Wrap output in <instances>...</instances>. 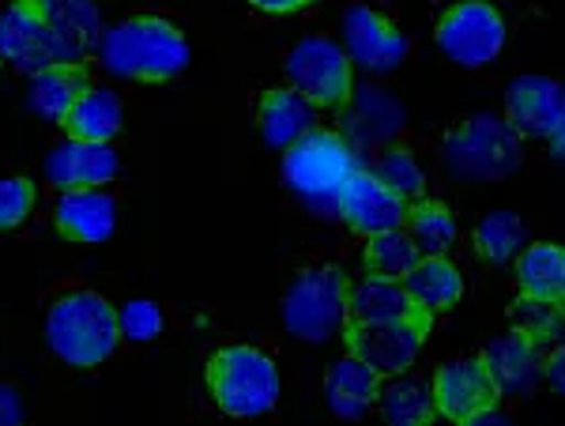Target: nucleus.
I'll return each mask as SVG.
<instances>
[{
	"label": "nucleus",
	"mask_w": 565,
	"mask_h": 426,
	"mask_svg": "<svg viewBox=\"0 0 565 426\" xmlns=\"http://www.w3.org/2000/svg\"><path fill=\"white\" fill-rule=\"evenodd\" d=\"M42 337L65 366L95 370L121 348V324L103 291L61 284L42 298Z\"/></svg>",
	"instance_id": "f257e3e1"
},
{
	"label": "nucleus",
	"mask_w": 565,
	"mask_h": 426,
	"mask_svg": "<svg viewBox=\"0 0 565 426\" xmlns=\"http://www.w3.org/2000/svg\"><path fill=\"white\" fill-rule=\"evenodd\" d=\"M95 57L109 76L132 84H167L189 65V34L167 15L140 12L103 31Z\"/></svg>",
	"instance_id": "f03ea898"
},
{
	"label": "nucleus",
	"mask_w": 565,
	"mask_h": 426,
	"mask_svg": "<svg viewBox=\"0 0 565 426\" xmlns=\"http://www.w3.org/2000/svg\"><path fill=\"white\" fill-rule=\"evenodd\" d=\"M207 393L231 419H260L279 404V366L268 351L253 343H226L212 351L204 366Z\"/></svg>",
	"instance_id": "7ed1b4c3"
},
{
	"label": "nucleus",
	"mask_w": 565,
	"mask_h": 426,
	"mask_svg": "<svg viewBox=\"0 0 565 426\" xmlns=\"http://www.w3.org/2000/svg\"><path fill=\"white\" fill-rule=\"evenodd\" d=\"M351 276L335 260H313L295 276L287 298H282V324L290 337L321 343L343 329L348 317Z\"/></svg>",
	"instance_id": "20e7f679"
},
{
	"label": "nucleus",
	"mask_w": 565,
	"mask_h": 426,
	"mask_svg": "<svg viewBox=\"0 0 565 426\" xmlns=\"http://www.w3.org/2000/svg\"><path fill=\"white\" fill-rule=\"evenodd\" d=\"M445 174L460 181H501L521 170V136L505 125V117L476 114L449 132L441 148Z\"/></svg>",
	"instance_id": "39448f33"
},
{
	"label": "nucleus",
	"mask_w": 565,
	"mask_h": 426,
	"mask_svg": "<svg viewBox=\"0 0 565 426\" xmlns=\"http://www.w3.org/2000/svg\"><path fill=\"white\" fill-rule=\"evenodd\" d=\"M282 185L295 196H302L309 204H324L335 201L340 185L348 181V174L359 167L351 143L332 129H309L298 136L290 148H282Z\"/></svg>",
	"instance_id": "423d86ee"
},
{
	"label": "nucleus",
	"mask_w": 565,
	"mask_h": 426,
	"mask_svg": "<svg viewBox=\"0 0 565 426\" xmlns=\"http://www.w3.org/2000/svg\"><path fill=\"white\" fill-rule=\"evenodd\" d=\"M287 79L298 95H306L317 110H340L351 103L354 65L335 39L328 34H309L295 42L287 53Z\"/></svg>",
	"instance_id": "0eeeda50"
},
{
	"label": "nucleus",
	"mask_w": 565,
	"mask_h": 426,
	"mask_svg": "<svg viewBox=\"0 0 565 426\" xmlns=\"http://www.w3.org/2000/svg\"><path fill=\"white\" fill-rule=\"evenodd\" d=\"M434 39L449 61L463 68H482L505 45V20L487 0H457L437 15Z\"/></svg>",
	"instance_id": "6e6552de"
},
{
	"label": "nucleus",
	"mask_w": 565,
	"mask_h": 426,
	"mask_svg": "<svg viewBox=\"0 0 565 426\" xmlns=\"http://www.w3.org/2000/svg\"><path fill=\"white\" fill-rule=\"evenodd\" d=\"M430 393H434V412L452 423L494 419L501 396H505L482 355L437 366V374L430 377Z\"/></svg>",
	"instance_id": "1a4fd4ad"
},
{
	"label": "nucleus",
	"mask_w": 565,
	"mask_h": 426,
	"mask_svg": "<svg viewBox=\"0 0 565 426\" xmlns=\"http://www.w3.org/2000/svg\"><path fill=\"white\" fill-rule=\"evenodd\" d=\"M562 84L551 76H516L505 87V125L521 140H551L554 159H562Z\"/></svg>",
	"instance_id": "9d476101"
},
{
	"label": "nucleus",
	"mask_w": 565,
	"mask_h": 426,
	"mask_svg": "<svg viewBox=\"0 0 565 426\" xmlns=\"http://www.w3.org/2000/svg\"><path fill=\"white\" fill-rule=\"evenodd\" d=\"M0 61L12 65L23 76H39L45 68L68 65L61 42L50 34V26L39 20L26 0H4L0 4Z\"/></svg>",
	"instance_id": "9b49d317"
},
{
	"label": "nucleus",
	"mask_w": 565,
	"mask_h": 426,
	"mask_svg": "<svg viewBox=\"0 0 565 426\" xmlns=\"http://www.w3.org/2000/svg\"><path fill=\"white\" fill-rule=\"evenodd\" d=\"M332 204H335V215L343 220V226L359 234V238L385 234V231H399L404 220H407V201H404V196H396L388 185H381V181L373 178L366 167L351 170Z\"/></svg>",
	"instance_id": "f8f14e48"
},
{
	"label": "nucleus",
	"mask_w": 565,
	"mask_h": 426,
	"mask_svg": "<svg viewBox=\"0 0 565 426\" xmlns=\"http://www.w3.org/2000/svg\"><path fill=\"white\" fill-rule=\"evenodd\" d=\"M430 332V321H385V324H343L340 337L359 359H366L381 377L404 374L415 366L423 340Z\"/></svg>",
	"instance_id": "ddd939ff"
},
{
	"label": "nucleus",
	"mask_w": 565,
	"mask_h": 426,
	"mask_svg": "<svg viewBox=\"0 0 565 426\" xmlns=\"http://www.w3.org/2000/svg\"><path fill=\"white\" fill-rule=\"evenodd\" d=\"M343 50L351 65H362L370 72H392L407 61V39L396 23L373 12L370 4H351L343 12Z\"/></svg>",
	"instance_id": "4468645a"
},
{
	"label": "nucleus",
	"mask_w": 565,
	"mask_h": 426,
	"mask_svg": "<svg viewBox=\"0 0 565 426\" xmlns=\"http://www.w3.org/2000/svg\"><path fill=\"white\" fill-rule=\"evenodd\" d=\"M121 174V156L114 143H90V140H72L65 136L61 143H53L45 156V181L61 189H95L109 185Z\"/></svg>",
	"instance_id": "2eb2a0df"
},
{
	"label": "nucleus",
	"mask_w": 565,
	"mask_h": 426,
	"mask_svg": "<svg viewBox=\"0 0 565 426\" xmlns=\"http://www.w3.org/2000/svg\"><path fill=\"white\" fill-rule=\"evenodd\" d=\"M117 223V193L114 189H61L53 204V226L61 238L76 246H98L114 234Z\"/></svg>",
	"instance_id": "dca6fc26"
},
{
	"label": "nucleus",
	"mask_w": 565,
	"mask_h": 426,
	"mask_svg": "<svg viewBox=\"0 0 565 426\" xmlns=\"http://www.w3.org/2000/svg\"><path fill=\"white\" fill-rule=\"evenodd\" d=\"M26 4L39 12V20L61 42L68 65H87L98 39H103V20H98L95 0H26Z\"/></svg>",
	"instance_id": "f3484780"
},
{
	"label": "nucleus",
	"mask_w": 565,
	"mask_h": 426,
	"mask_svg": "<svg viewBox=\"0 0 565 426\" xmlns=\"http://www.w3.org/2000/svg\"><path fill=\"white\" fill-rule=\"evenodd\" d=\"M253 117H257V129L268 148H290L298 136L321 125V110L306 95H298L290 84L260 90Z\"/></svg>",
	"instance_id": "a211bd4d"
},
{
	"label": "nucleus",
	"mask_w": 565,
	"mask_h": 426,
	"mask_svg": "<svg viewBox=\"0 0 565 426\" xmlns=\"http://www.w3.org/2000/svg\"><path fill=\"white\" fill-rule=\"evenodd\" d=\"M61 132L72 140H90V143H114L125 129V106L114 90L106 87H87L76 103L68 106L61 117Z\"/></svg>",
	"instance_id": "6ab92c4d"
},
{
	"label": "nucleus",
	"mask_w": 565,
	"mask_h": 426,
	"mask_svg": "<svg viewBox=\"0 0 565 426\" xmlns=\"http://www.w3.org/2000/svg\"><path fill=\"white\" fill-rule=\"evenodd\" d=\"M385 377L370 366L366 359H359L348 351L343 359H335L324 374V401L335 415H362L377 401V388Z\"/></svg>",
	"instance_id": "aec40b11"
},
{
	"label": "nucleus",
	"mask_w": 565,
	"mask_h": 426,
	"mask_svg": "<svg viewBox=\"0 0 565 426\" xmlns=\"http://www.w3.org/2000/svg\"><path fill=\"white\" fill-rule=\"evenodd\" d=\"M399 284L426 313H445L463 298V276L445 253L441 257H418V265Z\"/></svg>",
	"instance_id": "412c9836"
},
{
	"label": "nucleus",
	"mask_w": 565,
	"mask_h": 426,
	"mask_svg": "<svg viewBox=\"0 0 565 426\" xmlns=\"http://www.w3.org/2000/svg\"><path fill=\"white\" fill-rule=\"evenodd\" d=\"M540 351L543 348L527 337V332L513 329L509 337L490 343L482 359H487L490 374L498 377L501 393H524V388L535 382V374H540Z\"/></svg>",
	"instance_id": "4be33fe9"
},
{
	"label": "nucleus",
	"mask_w": 565,
	"mask_h": 426,
	"mask_svg": "<svg viewBox=\"0 0 565 426\" xmlns=\"http://www.w3.org/2000/svg\"><path fill=\"white\" fill-rule=\"evenodd\" d=\"M516 287L524 298H540V302H562L565 291V257L551 242H532L516 253Z\"/></svg>",
	"instance_id": "5701e85b"
},
{
	"label": "nucleus",
	"mask_w": 565,
	"mask_h": 426,
	"mask_svg": "<svg viewBox=\"0 0 565 426\" xmlns=\"http://www.w3.org/2000/svg\"><path fill=\"white\" fill-rule=\"evenodd\" d=\"M381 415H385L388 423L396 426H418L426 423L434 415V393H430V382H423V377H412L404 370V374H392L381 382L377 388V401Z\"/></svg>",
	"instance_id": "b1692460"
},
{
	"label": "nucleus",
	"mask_w": 565,
	"mask_h": 426,
	"mask_svg": "<svg viewBox=\"0 0 565 426\" xmlns=\"http://www.w3.org/2000/svg\"><path fill=\"white\" fill-rule=\"evenodd\" d=\"M404 231L412 234V242L423 257H441L457 242V220H452V212L441 201H430V196H418V201L407 204Z\"/></svg>",
	"instance_id": "393cba45"
},
{
	"label": "nucleus",
	"mask_w": 565,
	"mask_h": 426,
	"mask_svg": "<svg viewBox=\"0 0 565 426\" xmlns=\"http://www.w3.org/2000/svg\"><path fill=\"white\" fill-rule=\"evenodd\" d=\"M31 103L45 121H61L65 110L76 103L79 95L90 87L84 65H57V68H45L39 76H31Z\"/></svg>",
	"instance_id": "a878e982"
},
{
	"label": "nucleus",
	"mask_w": 565,
	"mask_h": 426,
	"mask_svg": "<svg viewBox=\"0 0 565 426\" xmlns=\"http://www.w3.org/2000/svg\"><path fill=\"white\" fill-rule=\"evenodd\" d=\"M418 257L423 253H418L404 226L385 234H370L366 238V271L373 279H404L418 265Z\"/></svg>",
	"instance_id": "bb28decb"
},
{
	"label": "nucleus",
	"mask_w": 565,
	"mask_h": 426,
	"mask_svg": "<svg viewBox=\"0 0 565 426\" xmlns=\"http://www.w3.org/2000/svg\"><path fill=\"white\" fill-rule=\"evenodd\" d=\"M524 242H527V231L513 212L487 215V220L476 226V234H471V246H476L479 257L490 260V265H505V260H513L516 253L524 249Z\"/></svg>",
	"instance_id": "cd10ccee"
},
{
	"label": "nucleus",
	"mask_w": 565,
	"mask_h": 426,
	"mask_svg": "<svg viewBox=\"0 0 565 426\" xmlns=\"http://www.w3.org/2000/svg\"><path fill=\"white\" fill-rule=\"evenodd\" d=\"M381 185H388L396 196H404L407 204L426 196V170L418 167L415 151L412 148H385L377 156L373 167H366Z\"/></svg>",
	"instance_id": "c85d7f7f"
},
{
	"label": "nucleus",
	"mask_w": 565,
	"mask_h": 426,
	"mask_svg": "<svg viewBox=\"0 0 565 426\" xmlns=\"http://www.w3.org/2000/svg\"><path fill=\"white\" fill-rule=\"evenodd\" d=\"M39 207V185L23 174L0 178V231H15Z\"/></svg>",
	"instance_id": "c756f323"
},
{
	"label": "nucleus",
	"mask_w": 565,
	"mask_h": 426,
	"mask_svg": "<svg viewBox=\"0 0 565 426\" xmlns=\"http://www.w3.org/2000/svg\"><path fill=\"white\" fill-rule=\"evenodd\" d=\"M516 329L527 332L535 343H558L562 337V302H540V298H524L516 302Z\"/></svg>",
	"instance_id": "7c9ffc66"
},
{
	"label": "nucleus",
	"mask_w": 565,
	"mask_h": 426,
	"mask_svg": "<svg viewBox=\"0 0 565 426\" xmlns=\"http://www.w3.org/2000/svg\"><path fill=\"white\" fill-rule=\"evenodd\" d=\"M117 324H121V343H154L162 337V329H167V317H162L159 302L132 298V302H125Z\"/></svg>",
	"instance_id": "2f4dec72"
},
{
	"label": "nucleus",
	"mask_w": 565,
	"mask_h": 426,
	"mask_svg": "<svg viewBox=\"0 0 565 426\" xmlns=\"http://www.w3.org/2000/svg\"><path fill=\"white\" fill-rule=\"evenodd\" d=\"M245 4L260 15H295V12H306V8L317 4V0H245Z\"/></svg>",
	"instance_id": "473e14b6"
},
{
	"label": "nucleus",
	"mask_w": 565,
	"mask_h": 426,
	"mask_svg": "<svg viewBox=\"0 0 565 426\" xmlns=\"http://www.w3.org/2000/svg\"><path fill=\"white\" fill-rule=\"evenodd\" d=\"M546 377H551L554 393H562V348H558V343H554L551 359H546Z\"/></svg>",
	"instance_id": "72a5a7b5"
},
{
	"label": "nucleus",
	"mask_w": 565,
	"mask_h": 426,
	"mask_svg": "<svg viewBox=\"0 0 565 426\" xmlns=\"http://www.w3.org/2000/svg\"><path fill=\"white\" fill-rule=\"evenodd\" d=\"M0 72H4V61H0Z\"/></svg>",
	"instance_id": "f704fd0d"
}]
</instances>
